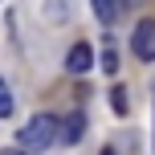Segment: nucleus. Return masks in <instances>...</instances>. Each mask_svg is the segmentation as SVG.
Returning a JSON list of instances; mask_svg holds the SVG:
<instances>
[{
	"label": "nucleus",
	"instance_id": "1",
	"mask_svg": "<svg viewBox=\"0 0 155 155\" xmlns=\"http://www.w3.org/2000/svg\"><path fill=\"white\" fill-rule=\"evenodd\" d=\"M53 143H61V118L57 114L41 110V114H33L25 123V131H21V147L25 151H49Z\"/></svg>",
	"mask_w": 155,
	"mask_h": 155
},
{
	"label": "nucleus",
	"instance_id": "2",
	"mask_svg": "<svg viewBox=\"0 0 155 155\" xmlns=\"http://www.w3.org/2000/svg\"><path fill=\"white\" fill-rule=\"evenodd\" d=\"M131 49L139 61H155V16H143L131 33Z\"/></svg>",
	"mask_w": 155,
	"mask_h": 155
},
{
	"label": "nucleus",
	"instance_id": "3",
	"mask_svg": "<svg viewBox=\"0 0 155 155\" xmlns=\"http://www.w3.org/2000/svg\"><path fill=\"white\" fill-rule=\"evenodd\" d=\"M65 70H70V74H86V70H94V49L86 45V41L70 45V53H65Z\"/></svg>",
	"mask_w": 155,
	"mask_h": 155
},
{
	"label": "nucleus",
	"instance_id": "4",
	"mask_svg": "<svg viewBox=\"0 0 155 155\" xmlns=\"http://www.w3.org/2000/svg\"><path fill=\"white\" fill-rule=\"evenodd\" d=\"M127 4H131V0H94V16H98V21L110 29V25L123 16V8H127Z\"/></svg>",
	"mask_w": 155,
	"mask_h": 155
},
{
	"label": "nucleus",
	"instance_id": "5",
	"mask_svg": "<svg viewBox=\"0 0 155 155\" xmlns=\"http://www.w3.org/2000/svg\"><path fill=\"white\" fill-rule=\"evenodd\" d=\"M82 135H86V118H82V110L70 118H61V143H82Z\"/></svg>",
	"mask_w": 155,
	"mask_h": 155
},
{
	"label": "nucleus",
	"instance_id": "6",
	"mask_svg": "<svg viewBox=\"0 0 155 155\" xmlns=\"http://www.w3.org/2000/svg\"><path fill=\"white\" fill-rule=\"evenodd\" d=\"M110 106H114V114H127L131 110V102H127V90L118 86V90H110Z\"/></svg>",
	"mask_w": 155,
	"mask_h": 155
},
{
	"label": "nucleus",
	"instance_id": "7",
	"mask_svg": "<svg viewBox=\"0 0 155 155\" xmlns=\"http://www.w3.org/2000/svg\"><path fill=\"white\" fill-rule=\"evenodd\" d=\"M102 70H106V74H114V70H118V49H114V45L102 49Z\"/></svg>",
	"mask_w": 155,
	"mask_h": 155
},
{
	"label": "nucleus",
	"instance_id": "8",
	"mask_svg": "<svg viewBox=\"0 0 155 155\" xmlns=\"http://www.w3.org/2000/svg\"><path fill=\"white\" fill-rule=\"evenodd\" d=\"M8 114H12V94H8L4 78H0V118H8Z\"/></svg>",
	"mask_w": 155,
	"mask_h": 155
},
{
	"label": "nucleus",
	"instance_id": "9",
	"mask_svg": "<svg viewBox=\"0 0 155 155\" xmlns=\"http://www.w3.org/2000/svg\"><path fill=\"white\" fill-rule=\"evenodd\" d=\"M0 155H29V151H25V147H21V151H16V147H4Z\"/></svg>",
	"mask_w": 155,
	"mask_h": 155
},
{
	"label": "nucleus",
	"instance_id": "10",
	"mask_svg": "<svg viewBox=\"0 0 155 155\" xmlns=\"http://www.w3.org/2000/svg\"><path fill=\"white\" fill-rule=\"evenodd\" d=\"M102 155H118V151H114V147H102Z\"/></svg>",
	"mask_w": 155,
	"mask_h": 155
},
{
	"label": "nucleus",
	"instance_id": "11",
	"mask_svg": "<svg viewBox=\"0 0 155 155\" xmlns=\"http://www.w3.org/2000/svg\"><path fill=\"white\" fill-rule=\"evenodd\" d=\"M131 4H143V0H131Z\"/></svg>",
	"mask_w": 155,
	"mask_h": 155
}]
</instances>
